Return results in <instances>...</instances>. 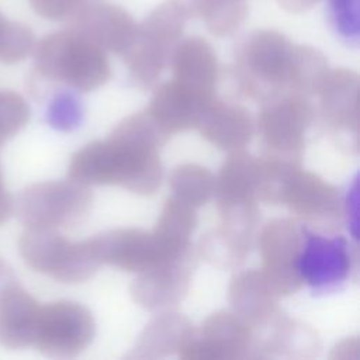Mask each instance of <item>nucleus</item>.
Segmentation results:
<instances>
[{"mask_svg":"<svg viewBox=\"0 0 360 360\" xmlns=\"http://www.w3.org/2000/svg\"><path fill=\"white\" fill-rule=\"evenodd\" d=\"M194 266L191 250L179 259L138 273L129 287L134 301L150 311L179 304L188 291Z\"/></svg>","mask_w":360,"mask_h":360,"instance_id":"ddd939ff","label":"nucleus"},{"mask_svg":"<svg viewBox=\"0 0 360 360\" xmlns=\"http://www.w3.org/2000/svg\"><path fill=\"white\" fill-rule=\"evenodd\" d=\"M17 278L14 276V273L11 271V269L6 264L4 260H1L0 257V292L7 288L10 284L15 283Z\"/></svg>","mask_w":360,"mask_h":360,"instance_id":"58836bf2","label":"nucleus"},{"mask_svg":"<svg viewBox=\"0 0 360 360\" xmlns=\"http://www.w3.org/2000/svg\"><path fill=\"white\" fill-rule=\"evenodd\" d=\"M30 107L15 91H0V146L17 135L30 120Z\"/></svg>","mask_w":360,"mask_h":360,"instance_id":"2f4dec72","label":"nucleus"},{"mask_svg":"<svg viewBox=\"0 0 360 360\" xmlns=\"http://www.w3.org/2000/svg\"><path fill=\"white\" fill-rule=\"evenodd\" d=\"M319 0H277L278 6L287 11V13H292V14H298V13H304L307 10H309L312 6H315Z\"/></svg>","mask_w":360,"mask_h":360,"instance_id":"e433bc0d","label":"nucleus"},{"mask_svg":"<svg viewBox=\"0 0 360 360\" xmlns=\"http://www.w3.org/2000/svg\"><path fill=\"white\" fill-rule=\"evenodd\" d=\"M359 90L360 80L354 70L338 68L329 72L321 91V114L328 127L359 142Z\"/></svg>","mask_w":360,"mask_h":360,"instance_id":"dca6fc26","label":"nucleus"},{"mask_svg":"<svg viewBox=\"0 0 360 360\" xmlns=\"http://www.w3.org/2000/svg\"><path fill=\"white\" fill-rule=\"evenodd\" d=\"M195 128L210 143L226 152L243 149L255 132L246 108L222 103L217 97L205 107Z\"/></svg>","mask_w":360,"mask_h":360,"instance_id":"a211bd4d","label":"nucleus"},{"mask_svg":"<svg viewBox=\"0 0 360 360\" xmlns=\"http://www.w3.org/2000/svg\"><path fill=\"white\" fill-rule=\"evenodd\" d=\"M314 120V107L308 97L287 93L264 103L257 128L266 155L301 165L305 149V132Z\"/></svg>","mask_w":360,"mask_h":360,"instance_id":"423d86ee","label":"nucleus"},{"mask_svg":"<svg viewBox=\"0 0 360 360\" xmlns=\"http://www.w3.org/2000/svg\"><path fill=\"white\" fill-rule=\"evenodd\" d=\"M174 80L195 90L215 94L218 82V60L210 42L201 37L179 41L170 53Z\"/></svg>","mask_w":360,"mask_h":360,"instance_id":"6ab92c4d","label":"nucleus"},{"mask_svg":"<svg viewBox=\"0 0 360 360\" xmlns=\"http://www.w3.org/2000/svg\"><path fill=\"white\" fill-rule=\"evenodd\" d=\"M197 226L195 208L170 197L150 231L165 260L179 259L191 252L190 236Z\"/></svg>","mask_w":360,"mask_h":360,"instance_id":"5701e85b","label":"nucleus"},{"mask_svg":"<svg viewBox=\"0 0 360 360\" xmlns=\"http://www.w3.org/2000/svg\"><path fill=\"white\" fill-rule=\"evenodd\" d=\"M169 183L177 200L197 208L214 195L215 176L204 166L186 163L172 172Z\"/></svg>","mask_w":360,"mask_h":360,"instance_id":"c756f323","label":"nucleus"},{"mask_svg":"<svg viewBox=\"0 0 360 360\" xmlns=\"http://www.w3.org/2000/svg\"><path fill=\"white\" fill-rule=\"evenodd\" d=\"M35 46V38L30 27L6 21L0 28V62L17 63L24 60Z\"/></svg>","mask_w":360,"mask_h":360,"instance_id":"7c9ffc66","label":"nucleus"},{"mask_svg":"<svg viewBox=\"0 0 360 360\" xmlns=\"http://www.w3.org/2000/svg\"><path fill=\"white\" fill-rule=\"evenodd\" d=\"M83 120V105L70 91H60L53 96L46 108L48 124L58 131H73Z\"/></svg>","mask_w":360,"mask_h":360,"instance_id":"473e14b6","label":"nucleus"},{"mask_svg":"<svg viewBox=\"0 0 360 360\" xmlns=\"http://www.w3.org/2000/svg\"><path fill=\"white\" fill-rule=\"evenodd\" d=\"M169 138L148 111L128 115L105 141H94L72 156L68 177L87 187L117 184L135 194H153L163 177L159 149Z\"/></svg>","mask_w":360,"mask_h":360,"instance_id":"f257e3e1","label":"nucleus"},{"mask_svg":"<svg viewBox=\"0 0 360 360\" xmlns=\"http://www.w3.org/2000/svg\"><path fill=\"white\" fill-rule=\"evenodd\" d=\"M37 73L87 93L108 82L111 69L105 51L66 28L42 38L34 46Z\"/></svg>","mask_w":360,"mask_h":360,"instance_id":"f03ea898","label":"nucleus"},{"mask_svg":"<svg viewBox=\"0 0 360 360\" xmlns=\"http://www.w3.org/2000/svg\"><path fill=\"white\" fill-rule=\"evenodd\" d=\"M177 354L186 360L256 359V335L235 312L217 311L193 326Z\"/></svg>","mask_w":360,"mask_h":360,"instance_id":"0eeeda50","label":"nucleus"},{"mask_svg":"<svg viewBox=\"0 0 360 360\" xmlns=\"http://www.w3.org/2000/svg\"><path fill=\"white\" fill-rule=\"evenodd\" d=\"M292 44L274 30L250 32L238 46L235 62L240 89L253 100L269 103L288 90Z\"/></svg>","mask_w":360,"mask_h":360,"instance_id":"7ed1b4c3","label":"nucleus"},{"mask_svg":"<svg viewBox=\"0 0 360 360\" xmlns=\"http://www.w3.org/2000/svg\"><path fill=\"white\" fill-rule=\"evenodd\" d=\"M214 98L215 94L195 90L173 79L155 89L146 111L160 128L173 135L195 128L202 111Z\"/></svg>","mask_w":360,"mask_h":360,"instance_id":"2eb2a0df","label":"nucleus"},{"mask_svg":"<svg viewBox=\"0 0 360 360\" xmlns=\"http://www.w3.org/2000/svg\"><path fill=\"white\" fill-rule=\"evenodd\" d=\"M87 245L100 264H110L125 271L141 273L165 260L152 232L141 228H115L91 239Z\"/></svg>","mask_w":360,"mask_h":360,"instance_id":"f8f14e48","label":"nucleus"},{"mask_svg":"<svg viewBox=\"0 0 360 360\" xmlns=\"http://www.w3.org/2000/svg\"><path fill=\"white\" fill-rule=\"evenodd\" d=\"M329 72L328 59L319 49L308 45H292L288 68L290 93L305 97L318 96Z\"/></svg>","mask_w":360,"mask_h":360,"instance_id":"a878e982","label":"nucleus"},{"mask_svg":"<svg viewBox=\"0 0 360 360\" xmlns=\"http://www.w3.org/2000/svg\"><path fill=\"white\" fill-rule=\"evenodd\" d=\"M32 10L52 21L70 20L76 11L84 4L83 0H30Z\"/></svg>","mask_w":360,"mask_h":360,"instance_id":"f704fd0d","label":"nucleus"},{"mask_svg":"<svg viewBox=\"0 0 360 360\" xmlns=\"http://www.w3.org/2000/svg\"><path fill=\"white\" fill-rule=\"evenodd\" d=\"M18 252L34 271L60 283H83L100 266L87 240L70 242L56 229L27 228L18 239Z\"/></svg>","mask_w":360,"mask_h":360,"instance_id":"20e7f679","label":"nucleus"},{"mask_svg":"<svg viewBox=\"0 0 360 360\" xmlns=\"http://www.w3.org/2000/svg\"><path fill=\"white\" fill-rule=\"evenodd\" d=\"M0 184H3V173H1V167H0Z\"/></svg>","mask_w":360,"mask_h":360,"instance_id":"a19ab883","label":"nucleus"},{"mask_svg":"<svg viewBox=\"0 0 360 360\" xmlns=\"http://www.w3.org/2000/svg\"><path fill=\"white\" fill-rule=\"evenodd\" d=\"M187 18H190V15L180 1L167 0L155 7L142 22L136 25V32L173 48L183 34Z\"/></svg>","mask_w":360,"mask_h":360,"instance_id":"c85d7f7f","label":"nucleus"},{"mask_svg":"<svg viewBox=\"0 0 360 360\" xmlns=\"http://www.w3.org/2000/svg\"><path fill=\"white\" fill-rule=\"evenodd\" d=\"M252 245L253 232L221 224L200 239L198 252L215 267L236 269L249 256Z\"/></svg>","mask_w":360,"mask_h":360,"instance_id":"393cba45","label":"nucleus"},{"mask_svg":"<svg viewBox=\"0 0 360 360\" xmlns=\"http://www.w3.org/2000/svg\"><path fill=\"white\" fill-rule=\"evenodd\" d=\"M193 329L191 322L179 312L155 316L141 332L128 359H160L177 353Z\"/></svg>","mask_w":360,"mask_h":360,"instance_id":"b1692460","label":"nucleus"},{"mask_svg":"<svg viewBox=\"0 0 360 360\" xmlns=\"http://www.w3.org/2000/svg\"><path fill=\"white\" fill-rule=\"evenodd\" d=\"M277 204H284L302 221L322 228L333 226L340 218L339 190L321 176L295 169L283 183Z\"/></svg>","mask_w":360,"mask_h":360,"instance_id":"9d476101","label":"nucleus"},{"mask_svg":"<svg viewBox=\"0 0 360 360\" xmlns=\"http://www.w3.org/2000/svg\"><path fill=\"white\" fill-rule=\"evenodd\" d=\"M14 212V200L6 190L4 183L0 184V225H3Z\"/></svg>","mask_w":360,"mask_h":360,"instance_id":"c9c22d12","label":"nucleus"},{"mask_svg":"<svg viewBox=\"0 0 360 360\" xmlns=\"http://www.w3.org/2000/svg\"><path fill=\"white\" fill-rule=\"evenodd\" d=\"M190 17H200L207 30L225 37L235 32L248 15L246 0H177Z\"/></svg>","mask_w":360,"mask_h":360,"instance_id":"cd10ccee","label":"nucleus"},{"mask_svg":"<svg viewBox=\"0 0 360 360\" xmlns=\"http://www.w3.org/2000/svg\"><path fill=\"white\" fill-rule=\"evenodd\" d=\"M264 333L256 336V357H315L321 350V342L314 329L298 323L280 312L264 326Z\"/></svg>","mask_w":360,"mask_h":360,"instance_id":"aec40b11","label":"nucleus"},{"mask_svg":"<svg viewBox=\"0 0 360 360\" xmlns=\"http://www.w3.org/2000/svg\"><path fill=\"white\" fill-rule=\"evenodd\" d=\"M302 281L319 291L342 284L352 270V253L343 236L328 238L302 229V246L298 260Z\"/></svg>","mask_w":360,"mask_h":360,"instance_id":"9b49d317","label":"nucleus"},{"mask_svg":"<svg viewBox=\"0 0 360 360\" xmlns=\"http://www.w3.org/2000/svg\"><path fill=\"white\" fill-rule=\"evenodd\" d=\"M228 298L235 314L252 328L267 325L280 312L277 308L278 297L257 270L238 273L229 283Z\"/></svg>","mask_w":360,"mask_h":360,"instance_id":"4be33fe9","label":"nucleus"},{"mask_svg":"<svg viewBox=\"0 0 360 360\" xmlns=\"http://www.w3.org/2000/svg\"><path fill=\"white\" fill-rule=\"evenodd\" d=\"M4 22H6V20H4V17H3V15H1V13H0V28L3 27V24H4Z\"/></svg>","mask_w":360,"mask_h":360,"instance_id":"ea45409f","label":"nucleus"},{"mask_svg":"<svg viewBox=\"0 0 360 360\" xmlns=\"http://www.w3.org/2000/svg\"><path fill=\"white\" fill-rule=\"evenodd\" d=\"M357 349H359V339L357 338H350V339H345L342 340L332 353V359H347V357H353L350 354V352H353L354 354H357Z\"/></svg>","mask_w":360,"mask_h":360,"instance_id":"4c0bfd02","label":"nucleus"},{"mask_svg":"<svg viewBox=\"0 0 360 360\" xmlns=\"http://www.w3.org/2000/svg\"><path fill=\"white\" fill-rule=\"evenodd\" d=\"M332 18L336 30L349 39L359 38V0H330Z\"/></svg>","mask_w":360,"mask_h":360,"instance_id":"72a5a7b5","label":"nucleus"},{"mask_svg":"<svg viewBox=\"0 0 360 360\" xmlns=\"http://www.w3.org/2000/svg\"><path fill=\"white\" fill-rule=\"evenodd\" d=\"M93 194L73 180L41 181L25 187L14 210L25 228L58 229L79 222L90 210Z\"/></svg>","mask_w":360,"mask_h":360,"instance_id":"39448f33","label":"nucleus"},{"mask_svg":"<svg viewBox=\"0 0 360 360\" xmlns=\"http://www.w3.org/2000/svg\"><path fill=\"white\" fill-rule=\"evenodd\" d=\"M257 180V159L243 149L231 152L215 177L218 212L259 207Z\"/></svg>","mask_w":360,"mask_h":360,"instance_id":"f3484780","label":"nucleus"},{"mask_svg":"<svg viewBox=\"0 0 360 360\" xmlns=\"http://www.w3.org/2000/svg\"><path fill=\"white\" fill-rule=\"evenodd\" d=\"M68 28L103 51L122 53L135 37L136 24L122 7L94 3L83 4L69 20Z\"/></svg>","mask_w":360,"mask_h":360,"instance_id":"4468645a","label":"nucleus"},{"mask_svg":"<svg viewBox=\"0 0 360 360\" xmlns=\"http://www.w3.org/2000/svg\"><path fill=\"white\" fill-rule=\"evenodd\" d=\"M262 256V276L277 295H290L302 285L298 260L302 228L291 219H274L263 226L257 238Z\"/></svg>","mask_w":360,"mask_h":360,"instance_id":"1a4fd4ad","label":"nucleus"},{"mask_svg":"<svg viewBox=\"0 0 360 360\" xmlns=\"http://www.w3.org/2000/svg\"><path fill=\"white\" fill-rule=\"evenodd\" d=\"M172 49L135 31L134 39L121 55L132 79L141 86H150L169 63Z\"/></svg>","mask_w":360,"mask_h":360,"instance_id":"bb28decb","label":"nucleus"},{"mask_svg":"<svg viewBox=\"0 0 360 360\" xmlns=\"http://www.w3.org/2000/svg\"><path fill=\"white\" fill-rule=\"evenodd\" d=\"M94 332V318L84 305L56 301L39 307L32 345L48 357L70 359L91 343Z\"/></svg>","mask_w":360,"mask_h":360,"instance_id":"6e6552de","label":"nucleus"},{"mask_svg":"<svg viewBox=\"0 0 360 360\" xmlns=\"http://www.w3.org/2000/svg\"><path fill=\"white\" fill-rule=\"evenodd\" d=\"M39 307L18 281L4 288L0 292V343L8 349L32 345Z\"/></svg>","mask_w":360,"mask_h":360,"instance_id":"412c9836","label":"nucleus"}]
</instances>
